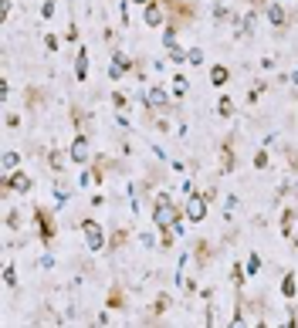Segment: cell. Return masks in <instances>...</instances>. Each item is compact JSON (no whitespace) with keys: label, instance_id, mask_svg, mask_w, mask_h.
Listing matches in <instances>:
<instances>
[{"label":"cell","instance_id":"3","mask_svg":"<svg viewBox=\"0 0 298 328\" xmlns=\"http://www.w3.org/2000/svg\"><path fill=\"white\" fill-rule=\"evenodd\" d=\"M180 213L173 210V206H156V213H152V220H156V227H169L173 220H176Z\"/></svg>","mask_w":298,"mask_h":328},{"label":"cell","instance_id":"14","mask_svg":"<svg viewBox=\"0 0 298 328\" xmlns=\"http://www.w3.org/2000/svg\"><path fill=\"white\" fill-rule=\"evenodd\" d=\"M17 163H20V156L17 152H3V169L10 173V169H17Z\"/></svg>","mask_w":298,"mask_h":328},{"label":"cell","instance_id":"21","mask_svg":"<svg viewBox=\"0 0 298 328\" xmlns=\"http://www.w3.org/2000/svg\"><path fill=\"white\" fill-rule=\"evenodd\" d=\"M44 44H48V51H58V37H55V34H48Z\"/></svg>","mask_w":298,"mask_h":328},{"label":"cell","instance_id":"13","mask_svg":"<svg viewBox=\"0 0 298 328\" xmlns=\"http://www.w3.org/2000/svg\"><path fill=\"white\" fill-rule=\"evenodd\" d=\"M173 95H176V98H183V95H186V78H183V74H176V78H173Z\"/></svg>","mask_w":298,"mask_h":328},{"label":"cell","instance_id":"17","mask_svg":"<svg viewBox=\"0 0 298 328\" xmlns=\"http://www.w3.org/2000/svg\"><path fill=\"white\" fill-rule=\"evenodd\" d=\"M169 58H173V61H183V58H186V51H183V48H176V44H173V48H169Z\"/></svg>","mask_w":298,"mask_h":328},{"label":"cell","instance_id":"23","mask_svg":"<svg viewBox=\"0 0 298 328\" xmlns=\"http://www.w3.org/2000/svg\"><path fill=\"white\" fill-rule=\"evenodd\" d=\"M292 78H295V81H298V68H295V74H292Z\"/></svg>","mask_w":298,"mask_h":328},{"label":"cell","instance_id":"9","mask_svg":"<svg viewBox=\"0 0 298 328\" xmlns=\"http://www.w3.org/2000/svg\"><path fill=\"white\" fill-rule=\"evenodd\" d=\"M74 74H78V81L88 74V51H78V61H74Z\"/></svg>","mask_w":298,"mask_h":328},{"label":"cell","instance_id":"2","mask_svg":"<svg viewBox=\"0 0 298 328\" xmlns=\"http://www.w3.org/2000/svg\"><path fill=\"white\" fill-rule=\"evenodd\" d=\"M186 213H190V220H204L207 217V197H190Z\"/></svg>","mask_w":298,"mask_h":328},{"label":"cell","instance_id":"22","mask_svg":"<svg viewBox=\"0 0 298 328\" xmlns=\"http://www.w3.org/2000/svg\"><path fill=\"white\" fill-rule=\"evenodd\" d=\"M14 281H17V274H14V271L7 267V271H3V284H14Z\"/></svg>","mask_w":298,"mask_h":328},{"label":"cell","instance_id":"7","mask_svg":"<svg viewBox=\"0 0 298 328\" xmlns=\"http://www.w3.org/2000/svg\"><path fill=\"white\" fill-rule=\"evenodd\" d=\"M7 190H17V193H27L31 190V176H24V173H17L10 183H7Z\"/></svg>","mask_w":298,"mask_h":328},{"label":"cell","instance_id":"20","mask_svg":"<svg viewBox=\"0 0 298 328\" xmlns=\"http://www.w3.org/2000/svg\"><path fill=\"white\" fill-rule=\"evenodd\" d=\"M41 14H44V17H51V14H55V0H44V7H41Z\"/></svg>","mask_w":298,"mask_h":328},{"label":"cell","instance_id":"5","mask_svg":"<svg viewBox=\"0 0 298 328\" xmlns=\"http://www.w3.org/2000/svg\"><path fill=\"white\" fill-rule=\"evenodd\" d=\"M129 65H132L129 55H126V51H115V65L109 68V78H122V71H126Z\"/></svg>","mask_w":298,"mask_h":328},{"label":"cell","instance_id":"15","mask_svg":"<svg viewBox=\"0 0 298 328\" xmlns=\"http://www.w3.org/2000/svg\"><path fill=\"white\" fill-rule=\"evenodd\" d=\"M217 112H221V115H234V102H230V98H221V102H217Z\"/></svg>","mask_w":298,"mask_h":328},{"label":"cell","instance_id":"11","mask_svg":"<svg viewBox=\"0 0 298 328\" xmlns=\"http://www.w3.org/2000/svg\"><path fill=\"white\" fill-rule=\"evenodd\" d=\"M295 274H285V281H281V294H285V298H295Z\"/></svg>","mask_w":298,"mask_h":328},{"label":"cell","instance_id":"6","mask_svg":"<svg viewBox=\"0 0 298 328\" xmlns=\"http://www.w3.org/2000/svg\"><path fill=\"white\" fill-rule=\"evenodd\" d=\"M146 24H149V27H159V24H163V10H159V3H146Z\"/></svg>","mask_w":298,"mask_h":328},{"label":"cell","instance_id":"1","mask_svg":"<svg viewBox=\"0 0 298 328\" xmlns=\"http://www.w3.org/2000/svg\"><path fill=\"white\" fill-rule=\"evenodd\" d=\"M81 234H85V244H88V251H102V244H105V234H102V227H98L95 220H85V223H81Z\"/></svg>","mask_w":298,"mask_h":328},{"label":"cell","instance_id":"12","mask_svg":"<svg viewBox=\"0 0 298 328\" xmlns=\"http://www.w3.org/2000/svg\"><path fill=\"white\" fill-rule=\"evenodd\" d=\"M210 85H227V68L224 65H214V71H210Z\"/></svg>","mask_w":298,"mask_h":328},{"label":"cell","instance_id":"19","mask_svg":"<svg viewBox=\"0 0 298 328\" xmlns=\"http://www.w3.org/2000/svg\"><path fill=\"white\" fill-rule=\"evenodd\" d=\"M200 61H204V51L193 48V51H190V65H200Z\"/></svg>","mask_w":298,"mask_h":328},{"label":"cell","instance_id":"24","mask_svg":"<svg viewBox=\"0 0 298 328\" xmlns=\"http://www.w3.org/2000/svg\"><path fill=\"white\" fill-rule=\"evenodd\" d=\"M136 3H149V0H136Z\"/></svg>","mask_w":298,"mask_h":328},{"label":"cell","instance_id":"18","mask_svg":"<svg viewBox=\"0 0 298 328\" xmlns=\"http://www.w3.org/2000/svg\"><path fill=\"white\" fill-rule=\"evenodd\" d=\"M254 166H258V169H264V166H268V152H264V149L254 156Z\"/></svg>","mask_w":298,"mask_h":328},{"label":"cell","instance_id":"4","mask_svg":"<svg viewBox=\"0 0 298 328\" xmlns=\"http://www.w3.org/2000/svg\"><path fill=\"white\" fill-rule=\"evenodd\" d=\"M72 159L74 163H88V139L85 135H78L72 142Z\"/></svg>","mask_w":298,"mask_h":328},{"label":"cell","instance_id":"8","mask_svg":"<svg viewBox=\"0 0 298 328\" xmlns=\"http://www.w3.org/2000/svg\"><path fill=\"white\" fill-rule=\"evenodd\" d=\"M146 102L152 105V109L166 105V91H163V88H149V91H146Z\"/></svg>","mask_w":298,"mask_h":328},{"label":"cell","instance_id":"10","mask_svg":"<svg viewBox=\"0 0 298 328\" xmlns=\"http://www.w3.org/2000/svg\"><path fill=\"white\" fill-rule=\"evenodd\" d=\"M268 20L278 24V27L285 24V10H281V3H271V7H268Z\"/></svg>","mask_w":298,"mask_h":328},{"label":"cell","instance_id":"16","mask_svg":"<svg viewBox=\"0 0 298 328\" xmlns=\"http://www.w3.org/2000/svg\"><path fill=\"white\" fill-rule=\"evenodd\" d=\"M258 271H261V257L251 254V257H247V274H258Z\"/></svg>","mask_w":298,"mask_h":328}]
</instances>
